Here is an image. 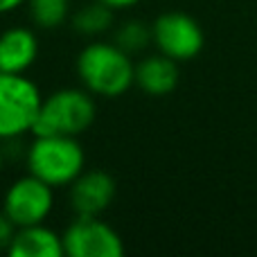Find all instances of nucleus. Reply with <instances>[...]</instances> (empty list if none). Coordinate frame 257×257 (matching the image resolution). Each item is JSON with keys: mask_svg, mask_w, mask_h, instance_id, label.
I'll return each mask as SVG.
<instances>
[{"mask_svg": "<svg viewBox=\"0 0 257 257\" xmlns=\"http://www.w3.org/2000/svg\"><path fill=\"white\" fill-rule=\"evenodd\" d=\"M178 61L165 54H149L136 63L133 84L149 97H165L178 86Z\"/></svg>", "mask_w": 257, "mask_h": 257, "instance_id": "9d476101", "label": "nucleus"}, {"mask_svg": "<svg viewBox=\"0 0 257 257\" xmlns=\"http://www.w3.org/2000/svg\"><path fill=\"white\" fill-rule=\"evenodd\" d=\"M41 102V88L30 77L0 72V140H14L34 131Z\"/></svg>", "mask_w": 257, "mask_h": 257, "instance_id": "20e7f679", "label": "nucleus"}, {"mask_svg": "<svg viewBox=\"0 0 257 257\" xmlns=\"http://www.w3.org/2000/svg\"><path fill=\"white\" fill-rule=\"evenodd\" d=\"M12 257H63V239L59 232L45 223L16 228L14 239L7 248Z\"/></svg>", "mask_w": 257, "mask_h": 257, "instance_id": "9b49d317", "label": "nucleus"}, {"mask_svg": "<svg viewBox=\"0 0 257 257\" xmlns=\"http://www.w3.org/2000/svg\"><path fill=\"white\" fill-rule=\"evenodd\" d=\"M5 160H7V156H5V145H3V140H0V174H3Z\"/></svg>", "mask_w": 257, "mask_h": 257, "instance_id": "a211bd4d", "label": "nucleus"}, {"mask_svg": "<svg viewBox=\"0 0 257 257\" xmlns=\"http://www.w3.org/2000/svg\"><path fill=\"white\" fill-rule=\"evenodd\" d=\"M39 59V39L34 30L23 25L0 32V72L25 75Z\"/></svg>", "mask_w": 257, "mask_h": 257, "instance_id": "1a4fd4ad", "label": "nucleus"}, {"mask_svg": "<svg viewBox=\"0 0 257 257\" xmlns=\"http://www.w3.org/2000/svg\"><path fill=\"white\" fill-rule=\"evenodd\" d=\"M63 253L70 257H120L124 241L99 217H77L63 230Z\"/></svg>", "mask_w": 257, "mask_h": 257, "instance_id": "0eeeda50", "label": "nucleus"}, {"mask_svg": "<svg viewBox=\"0 0 257 257\" xmlns=\"http://www.w3.org/2000/svg\"><path fill=\"white\" fill-rule=\"evenodd\" d=\"M27 0H0V16H5V14H12L16 12L21 5H25Z\"/></svg>", "mask_w": 257, "mask_h": 257, "instance_id": "f3484780", "label": "nucleus"}, {"mask_svg": "<svg viewBox=\"0 0 257 257\" xmlns=\"http://www.w3.org/2000/svg\"><path fill=\"white\" fill-rule=\"evenodd\" d=\"M99 3H104L106 7H111L113 12H120V9H131V7H136L140 0H99Z\"/></svg>", "mask_w": 257, "mask_h": 257, "instance_id": "dca6fc26", "label": "nucleus"}, {"mask_svg": "<svg viewBox=\"0 0 257 257\" xmlns=\"http://www.w3.org/2000/svg\"><path fill=\"white\" fill-rule=\"evenodd\" d=\"M113 14L115 12L111 7L95 0V3L84 5L81 9H77L75 16H72V27L84 36H99L106 30H111Z\"/></svg>", "mask_w": 257, "mask_h": 257, "instance_id": "f8f14e48", "label": "nucleus"}, {"mask_svg": "<svg viewBox=\"0 0 257 257\" xmlns=\"http://www.w3.org/2000/svg\"><path fill=\"white\" fill-rule=\"evenodd\" d=\"M14 232H16V226H14L12 221H9V217L0 210V253H7L9 244H12L14 239Z\"/></svg>", "mask_w": 257, "mask_h": 257, "instance_id": "2eb2a0df", "label": "nucleus"}, {"mask_svg": "<svg viewBox=\"0 0 257 257\" xmlns=\"http://www.w3.org/2000/svg\"><path fill=\"white\" fill-rule=\"evenodd\" d=\"M77 77L95 97L115 99L136 86V63L117 43L93 41L84 45L77 57Z\"/></svg>", "mask_w": 257, "mask_h": 257, "instance_id": "f257e3e1", "label": "nucleus"}, {"mask_svg": "<svg viewBox=\"0 0 257 257\" xmlns=\"http://www.w3.org/2000/svg\"><path fill=\"white\" fill-rule=\"evenodd\" d=\"M30 18L41 30H57L68 21V0H27Z\"/></svg>", "mask_w": 257, "mask_h": 257, "instance_id": "ddd939ff", "label": "nucleus"}, {"mask_svg": "<svg viewBox=\"0 0 257 257\" xmlns=\"http://www.w3.org/2000/svg\"><path fill=\"white\" fill-rule=\"evenodd\" d=\"M115 199V178L102 169H84L68 185V201L77 217H99Z\"/></svg>", "mask_w": 257, "mask_h": 257, "instance_id": "6e6552de", "label": "nucleus"}, {"mask_svg": "<svg viewBox=\"0 0 257 257\" xmlns=\"http://www.w3.org/2000/svg\"><path fill=\"white\" fill-rule=\"evenodd\" d=\"M97 115L95 95L81 88H59L43 97L32 133L41 136H75L88 131Z\"/></svg>", "mask_w": 257, "mask_h": 257, "instance_id": "7ed1b4c3", "label": "nucleus"}, {"mask_svg": "<svg viewBox=\"0 0 257 257\" xmlns=\"http://www.w3.org/2000/svg\"><path fill=\"white\" fill-rule=\"evenodd\" d=\"M115 43L120 45L124 52L138 54L151 43V27L145 25L142 21H126L117 27L115 32Z\"/></svg>", "mask_w": 257, "mask_h": 257, "instance_id": "4468645a", "label": "nucleus"}, {"mask_svg": "<svg viewBox=\"0 0 257 257\" xmlns=\"http://www.w3.org/2000/svg\"><path fill=\"white\" fill-rule=\"evenodd\" d=\"M25 165L32 176L50 187H68L86 169V154L75 136H41L25 149Z\"/></svg>", "mask_w": 257, "mask_h": 257, "instance_id": "f03ea898", "label": "nucleus"}, {"mask_svg": "<svg viewBox=\"0 0 257 257\" xmlns=\"http://www.w3.org/2000/svg\"><path fill=\"white\" fill-rule=\"evenodd\" d=\"M52 210H54V187H50L41 178L32 176L30 172L25 176L16 178L5 190L3 212L7 214L9 221L16 228L45 223V219L52 214Z\"/></svg>", "mask_w": 257, "mask_h": 257, "instance_id": "423d86ee", "label": "nucleus"}, {"mask_svg": "<svg viewBox=\"0 0 257 257\" xmlns=\"http://www.w3.org/2000/svg\"><path fill=\"white\" fill-rule=\"evenodd\" d=\"M151 43L174 61H192L205 45L203 27L185 12H165L151 23Z\"/></svg>", "mask_w": 257, "mask_h": 257, "instance_id": "39448f33", "label": "nucleus"}]
</instances>
